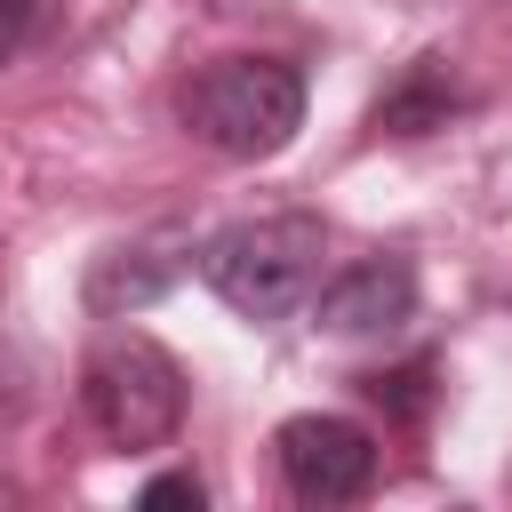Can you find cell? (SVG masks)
I'll return each instance as SVG.
<instances>
[{
	"instance_id": "1",
	"label": "cell",
	"mask_w": 512,
	"mask_h": 512,
	"mask_svg": "<svg viewBox=\"0 0 512 512\" xmlns=\"http://www.w3.org/2000/svg\"><path fill=\"white\" fill-rule=\"evenodd\" d=\"M320 256H328V240L312 216H240V224L208 232L200 280L240 320H288L320 296Z\"/></svg>"
},
{
	"instance_id": "2",
	"label": "cell",
	"mask_w": 512,
	"mask_h": 512,
	"mask_svg": "<svg viewBox=\"0 0 512 512\" xmlns=\"http://www.w3.org/2000/svg\"><path fill=\"white\" fill-rule=\"evenodd\" d=\"M184 128L224 160H272L304 128V72L280 56H224L184 88Z\"/></svg>"
},
{
	"instance_id": "3",
	"label": "cell",
	"mask_w": 512,
	"mask_h": 512,
	"mask_svg": "<svg viewBox=\"0 0 512 512\" xmlns=\"http://www.w3.org/2000/svg\"><path fill=\"white\" fill-rule=\"evenodd\" d=\"M80 408L112 448H168L184 424V368L152 336H112L80 368Z\"/></svg>"
},
{
	"instance_id": "4",
	"label": "cell",
	"mask_w": 512,
	"mask_h": 512,
	"mask_svg": "<svg viewBox=\"0 0 512 512\" xmlns=\"http://www.w3.org/2000/svg\"><path fill=\"white\" fill-rule=\"evenodd\" d=\"M272 456L296 504H360L376 488V440L352 416H288L272 432Z\"/></svg>"
},
{
	"instance_id": "5",
	"label": "cell",
	"mask_w": 512,
	"mask_h": 512,
	"mask_svg": "<svg viewBox=\"0 0 512 512\" xmlns=\"http://www.w3.org/2000/svg\"><path fill=\"white\" fill-rule=\"evenodd\" d=\"M408 320H416V264L408 256H360L320 288L328 336H392Z\"/></svg>"
},
{
	"instance_id": "6",
	"label": "cell",
	"mask_w": 512,
	"mask_h": 512,
	"mask_svg": "<svg viewBox=\"0 0 512 512\" xmlns=\"http://www.w3.org/2000/svg\"><path fill=\"white\" fill-rule=\"evenodd\" d=\"M448 112H456V80H448V64H440V56H416L408 80L376 104V128H384V136H424V128H440Z\"/></svg>"
},
{
	"instance_id": "7",
	"label": "cell",
	"mask_w": 512,
	"mask_h": 512,
	"mask_svg": "<svg viewBox=\"0 0 512 512\" xmlns=\"http://www.w3.org/2000/svg\"><path fill=\"white\" fill-rule=\"evenodd\" d=\"M360 384H368L376 408H392V416H408V424H416L424 400H432V368H424V360H408V368H376V376H360Z\"/></svg>"
},
{
	"instance_id": "8",
	"label": "cell",
	"mask_w": 512,
	"mask_h": 512,
	"mask_svg": "<svg viewBox=\"0 0 512 512\" xmlns=\"http://www.w3.org/2000/svg\"><path fill=\"white\" fill-rule=\"evenodd\" d=\"M136 504H144V512H168V504H192V512H200V504H208V488H200L192 472H160V480H152Z\"/></svg>"
},
{
	"instance_id": "9",
	"label": "cell",
	"mask_w": 512,
	"mask_h": 512,
	"mask_svg": "<svg viewBox=\"0 0 512 512\" xmlns=\"http://www.w3.org/2000/svg\"><path fill=\"white\" fill-rule=\"evenodd\" d=\"M32 24H40V0H0V64L32 40Z\"/></svg>"
}]
</instances>
